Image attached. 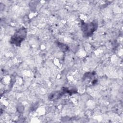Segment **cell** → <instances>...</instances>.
I'll list each match as a JSON object with an SVG mask.
<instances>
[{
    "label": "cell",
    "instance_id": "cell-2",
    "mask_svg": "<svg viewBox=\"0 0 123 123\" xmlns=\"http://www.w3.org/2000/svg\"><path fill=\"white\" fill-rule=\"evenodd\" d=\"M97 28V23L92 22L87 23H84L82 25V30L84 35L89 36L92 35Z\"/></svg>",
    "mask_w": 123,
    "mask_h": 123
},
{
    "label": "cell",
    "instance_id": "cell-1",
    "mask_svg": "<svg viewBox=\"0 0 123 123\" xmlns=\"http://www.w3.org/2000/svg\"><path fill=\"white\" fill-rule=\"evenodd\" d=\"M26 36V30L25 28L22 27L19 29L11 38V42L12 44L19 46Z\"/></svg>",
    "mask_w": 123,
    "mask_h": 123
}]
</instances>
